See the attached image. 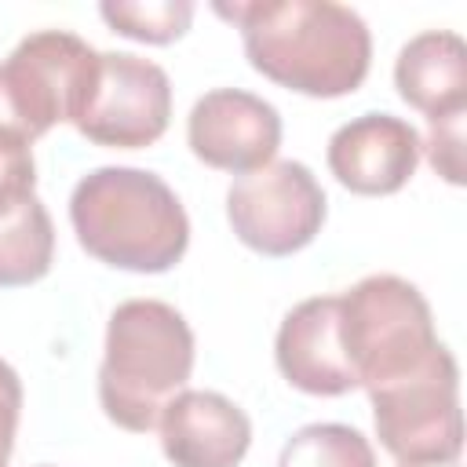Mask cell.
<instances>
[{
    "instance_id": "13",
    "label": "cell",
    "mask_w": 467,
    "mask_h": 467,
    "mask_svg": "<svg viewBox=\"0 0 467 467\" xmlns=\"http://www.w3.org/2000/svg\"><path fill=\"white\" fill-rule=\"evenodd\" d=\"M398 95L431 124L467 113V44L449 29L416 33L394 62Z\"/></svg>"
},
{
    "instance_id": "18",
    "label": "cell",
    "mask_w": 467,
    "mask_h": 467,
    "mask_svg": "<svg viewBox=\"0 0 467 467\" xmlns=\"http://www.w3.org/2000/svg\"><path fill=\"white\" fill-rule=\"evenodd\" d=\"M423 150H427L431 168H434L445 182L463 186V179H467V168H463V117L431 124V139H427Z\"/></svg>"
},
{
    "instance_id": "20",
    "label": "cell",
    "mask_w": 467,
    "mask_h": 467,
    "mask_svg": "<svg viewBox=\"0 0 467 467\" xmlns=\"http://www.w3.org/2000/svg\"><path fill=\"white\" fill-rule=\"evenodd\" d=\"M398 467H463L460 460H445V463H398Z\"/></svg>"
},
{
    "instance_id": "10",
    "label": "cell",
    "mask_w": 467,
    "mask_h": 467,
    "mask_svg": "<svg viewBox=\"0 0 467 467\" xmlns=\"http://www.w3.org/2000/svg\"><path fill=\"white\" fill-rule=\"evenodd\" d=\"M325 157L343 190L361 197H387L416 175L423 139L409 120L394 113H361L332 131Z\"/></svg>"
},
{
    "instance_id": "4",
    "label": "cell",
    "mask_w": 467,
    "mask_h": 467,
    "mask_svg": "<svg viewBox=\"0 0 467 467\" xmlns=\"http://www.w3.org/2000/svg\"><path fill=\"white\" fill-rule=\"evenodd\" d=\"M339 343L365 390L416 372L441 347L423 292L398 274H368L339 292Z\"/></svg>"
},
{
    "instance_id": "12",
    "label": "cell",
    "mask_w": 467,
    "mask_h": 467,
    "mask_svg": "<svg viewBox=\"0 0 467 467\" xmlns=\"http://www.w3.org/2000/svg\"><path fill=\"white\" fill-rule=\"evenodd\" d=\"M281 376L314 398H339L358 390V379L339 343V296H310L296 303L274 339Z\"/></svg>"
},
{
    "instance_id": "8",
    "label": "cell",
    "mask_w": 467,
    "mask_h": 467,
    "mask_svg": "<svg viewBox=\"0 0 467 467\" xmlns=\"http://www.w3.org/2000/svg\"><path fill=\"white\" fill-rule=\"evenodd\" d=\"M171 120L168 73L131 51H99V77L73 128L109 150L153 146Z\"/></svg>"
},
{
    "instance_id": "2",
    "label": "cell",
    "mask_w": 467,
    "mask_h": 467,
    "mask_svg": "<svg viewBox=\"0 0 467 467\" xmlns=\"http://www.w3.org/2000/svg\"><path fill=\"white\" fill-rule=\"evenodd\" d=\"M69 223L91 259L131 274H164L190 244L182 201L146 168L106 164L88 171L73 186Z\"/></svg>"
},
{
    "instance_id": "1",
    "label": "cell",
    "mask_w": 467,
    "mask_h": 467,
    "mask_svg": "<svg viewBox=\"0 0 467 467\" xmlns=\"http://www.w3.org/2000/svg\"><path fill=\"white\" fill-rule=\"evenodd\" d=\"M215 15L241 29L248 66L288 91L310 99H343L368 77L372 33L347 4L241 0L215 4Z\"/></svg>"
},
{
    "instance_id": "9",
    "label": "cell",
    "mask_w": 467,
    "mask_h": 467,
    "mask_svg": "<svg viewBox=\"0 0 467 467\" xmlns=\"http://www.w3.org/2000/svg\"><path fill=\"white\" fill-rule=\"evenodd\" d=\"M186 142L201 164L248 175L274 161L281 146V113L244 88H215L193 102Z\"/></svg>"
},
{
    "instance_id": "5",
    "label": "cell",
    "mask_w": 467,
    "mask_h": 467,
    "mask_svg": "<svg viewBox=\"0 0 467 467\" xmlns=\"http://www.w3.org/2000/svg\"><path fill=\"white\" fill-rule=\"evenodd\" d=\"M99 77V51L69 29H36L0 62V142L33 146L77 120Z\"/></svg>"
},
{
    "instance_id": "6",
    "label": "cell",
    "mask_w": 467,
    "mask_h": 467,
    "mask_svg": "<svg viewBox=\"0 0 467 467\" xmlns=\"http://www.w3.org/2000/svg\"><path fill=\"white\" fill-rule=\"evenodd\" d=\"M379 445L398 463H445L463 452L460 368L441 343L416 372L368 390Z\"/></svg>"
},
{
    "instance_id": "21",
    "label": "cell",
    "mask_w": 467,
    "mask_h": 467,
    "mask_svg": "<svg viewBox=\"0 0 467 467\" xmlns=\"http://www.w3.org/2000/svg\"><path fill=\"white\" fill-rule=\"evenodd\" d=\"M40 467H47V463H40Z\"/></svg>"
},
{
    "instance_id": "7",
    "label": "cell",
    "mask_w": 467,
    "mask_h": 467,
    "mask_svg": "<svg viewBox=\"0 0 467 467\" xmlns=\"http://www.w3.org/2000/svg\"><path fill=\"white\" fill-rule=\"evenodd\" d=\"M328 215L321 182L303 161H270L237 175L226 190V219L237 241L259 255L285 259L306 248Z\"/></svg>"
},
{
    "instance_id": "14",
    "label": "cell",
    "mask_w": 467,
    "mask_h": 467,
    "mask_svg": "<svg viewBox=\"0 0 467 467\" xmlns=\"http://www.w3.org/2000/svg\"><path fill=\"white\" fill-rule=\"evenodd\" d=\"M55 263V223L33 193L0 212V288H22L47 277Z\"/></svg>"
},
{
    "instance_id": "16",
    "label": "cell",
    "mask_w": 467,
    "mask_h": 467,
    "mask_svg": "<svg viewBox=\"0 0 467 467\" xmlns=\"http://www.w3.org/2000/svg\"><path fill=\"white\" fill-rule=\"evenodd\" d=\"M106 26L139 44H171L193 22L190 0H106L99 4Z\"/></svg>"
},
{
    "instance_id": "19",
    "label": "cell",
    "mask_w": 467,
    "mask_h": 467,
    "mask_svg": "<svg viewBox=\"0 0 467 467\" xmlns=\"http://www.w3.org/2000/svg\"><path fill=\"white\" fill-rule=\"evenodd\" d=\"M18 416H22V379L7 361H0V467H7L15 452Z\"/></svg>"
},
{
    "instance_id": "15",
    "label": "cell",
    "mask_w": 467,
    "mask_h": 467,
    "mask_svg": "<svg viewBox=\"0 0 467 467\" xmlns=\"http://www.w3.org/2000/svg\"><path fill=\"white\" fill-rule=\"evenodd\" d=\"M277 467H376V452L358 427L306 423L281 445Z\"/></svg>"
},
{
    "instance_id": "11",
    "label": "cell",
    "mask_w": 467,
    "mask_h": 467,
    "mask_svg": "<svg viewBox=\"0 0 467 467\" xmlns=\"http://www.w3.org/2000/svg\"><path fill=\"white\" fill-rule=\"evenodd\" d=\"M157 434L175 467H237L252 445V420L219 390H179L164 405Z\"/></svg>"
},
{
    "instance_id": "3",
    "label": "cell",
    "mask_w": 467,
    "mask_h": 467,
    "mask_svg": "<svg viewBox=\"0 0 467 467\" xmlns=\"http://www.w3.org/2000/svg\"><path fill=\"white\" fill-rule=\"evenodd\" d=\"M193 372V328L161 299H124L106 325V350L99 365L102 412L131 431L157 427L164 405L186 390Z\"/></svg>"
},
{
    "instance_id": "17",
    "label": "cell",
    "mask_w": 467,
    "mask_h": 467,
    "mask_svg": "<svg viewBox=\"0 0 467 467\" xmlns=\"http://www.w3.org/2000/svg\"><path fill=\"white\" fill-rule=\"evenodd\" d=\"M36 193V161L33 146L0 142V212L22 204Z\"/></svg>"
}]
</instances>
